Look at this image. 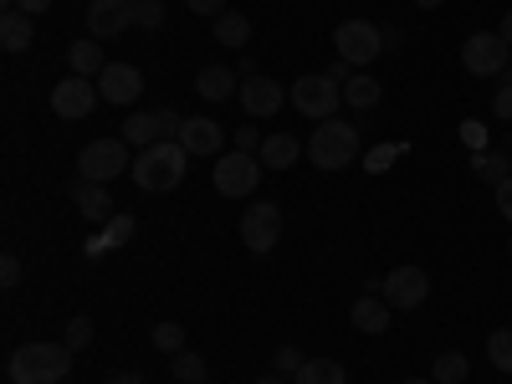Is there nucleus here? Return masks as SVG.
Masks as SVG:
<instances>
[{"mask_svg": "<svg viewBox=\"0 0 512 384\" xmlns=\"http://www.w3.org/2000/svg\"><path fill=\"white\" fill-rule=\"evenodd\" d=\"M72 200H77V210H82L88 221H113V216H118L108 185H98V180H77V185H72Z\"/></svg>", "mask_w": 512, "mask_h": 384, "instance_id": "obj_17", "label": "nucleus"}, {"mask_svg": "<svg viewBox=\"0 0 512 384\" xmlns=\"http://www.w3.org/2000/svg\"><path fill=\"white\" fill-rule=\"evenodd\" d=\"M395 154H400L395 144H379V149L369 154V169H390V164H395Z\"/></svg>", "mask_w": 512, "mask_h": 384, "instance_id": "obj_40", "label": "nucleus"}, {"mask_svg": "<svg viewBox=\"0 0 512 384\" xmlns=\"http://www.w3.org/2000/svg\"><path fill=\"white\" fill-rule=\"evenodd\" d=\"M31 16L26 11H6V16H0V47H6V52H26L31 47Z\"/></svg>", "mask_w": 512, "mask_h": 384, "instance_id": "obj_23", "label": "nucleus"}, {"mask_svg": "<svg viewBox=\"0 0 512 384\" xmlns=\"http://www.w3.org/2000/svg\"><path fill=\"white\" fill-rule=\"evenodd\" d=\"M16 282H21V262L6 251V256H0V287H16Z\"/></svg>", "mask_w": 512, "mask_h": 384, "instance_id": "obj_37", "label": "nucleus"}, {"mask_svg": "<svg viewBox=\"0 0 512 384\" xmlns=\"http://www.w3.org/2000/svg\"><path fill=\"white\" fill-rule=\"evenodd\" d=\"M497 82H502V88H512V67H507V72H502V77H497Z\"/></svg>", "mask_w": 512, "mask_h": 384, "instance_id": "obj_50", "label": "nucleus"}, {"mask_svg": "<svg viewBox=\"0 0 512 384\" xmlns=\"http://www.w3.org/2000/svg\"><path fill=\"white\" fill-rule=\"evenodd\" d=\"M497 210H502V221L512 226V175H507V180L497 185Z\"/></svg>", "mask_w": 512, "mask_h": 384, "instance_id": "obj_39", "label": "nucleus"}, {"mask_svg": "<svg viewBox=\"0 0 512 384\" xmlns=\"http://www.w3.org/2000/svg\"><path fill=\"white\" fill-rule=\"evenodd\" d=\"M492 113H497V118H512V88H502V82H497V98H492Z\"/></svg>", "mask_w": 512, "mask_h": 384, "instance_id": "obj_41", "label": "nucleus"}, {"mask_svg": "<svg viewBox=\"0 0 512 384\" xmlns=\"http://www.w3.org/2000/svg\"><path fill=\"white\" fill-rule=\"evenodd\" d=\"M195 93H200L205 103H226V98L241 93V88H236V72H231V67H200V72H195Z\"/></svg>", "mask_w": 512, "mask_h": 384, "instance_id": "obj_18", "label": "nucleus"}, {"mask_svg": "<svg viewBox=\"0 0 512 384\" xmlns=\"http://www.w3.org/2000/svg\"><path fill=\"white\" fill-rule=\"evenodd\" d=\"M292 384H349V374H344L338 359H308L303 369L292 374Z\"/></svg>", "mask_w": 512, "mask_h": 384, "instance_id": "obj_25", "label": "nucleus"}, {"mask_svg": "<svg viewBox=\"0 0 512 384\" xmlns=\"http://www.w3.org/2000/svg\"><path fill=\"white\" fill-rule=\"evenodd\" d=\"M72 354L67 344H21L6 364L11 384H62L72 374Z\"/></svg>", "mask_w": 512, "mask_h": 384, "instance_id": "obj_2", "label": "nucleus"}, {"mask_svg": "<svg viewBox=\"0 0 512 384\" xmlns=\"http://www.w3.org/2000/svg\"><path fill=\"white\" fill-rule=\"evenodd\" d=\"M236 149H241V154H251V149H262V134H256L251 123H241V128H236Z\"/></svg>", "mask_w": 512, "mask_h": 384, "instance_id": "obj_38", "label": "nucleus"}, {"mask_svg": "<svg viewBox=\"0 0 512 384\" xmlns=\"http://www.w3.org/2000/svg\"><path fill=\"white\" fill-rule=\"evenodd\" d=\"M472 169L497 190V185L512 175V149H507V154H497V149H477V154H472Z\"/></svg>", "mask_w": 512, "mask_h": 384, "instance_id": "obj_24", "label": "nucleus"}, {"mask_svg": "<svg viewBox=\"0 0 512 384\" xmlns=\"http://www.w3.org/2000/svg\"><path fill=\"white\" fill-rule=\"evenodd\" d=\"M154 349H159V354H180V349H185V323H175V318L154 323Z\"/></svg>", "mask_w": 512, "mask_h": 384, "instance_id": "obj_30", "label": "nucleus"}, {"mask_svg": "<svg viewBox=\"0 0 512 384\" xmlns=\"http://www.w3.org/2000/svg\"><path fill=\"white\" fill-rule=\"evenodd\" d=\"M303 364H308V359H303V349H292V344H287V349H277V374H297Z\"/></svg>", "mask_w": 512, "mask_h": 384, "instance_id": "obj_35", "label": "nucleus"}, {"mask_svg": "<svg viewBox=\"0 0 512 384\" xmlns=\"http://www.w3.org/2000/svg\"><path fill=\"white\" fill-rule=\"evenodd\" d=\"M415 6H420V11H436V6H446V0H415Z\"/></svg>", "mask_w": 512, "mask_h": 384, "instance_id": "obj_48", "label": "nucleus"}, {"mask_svg": "<svg viewBox=\"0 0 512 384\" xmlns=\"http://www.w3.org/2000/svg\"><path fill=\"white\" fill-rule=\"evenodd\" d=\"M308 159L318 169H349L359 159V128L349 118H323L313 123V139H308Z\"/></svg>", "mask_w": 512, "mask_h": 384, "instance_id": "obj_3", "label": "nucleus"}, {"mask_svg": "<svg viewBox=\"0 0 512 384\" xmlns=\"http://www.w3.org/2000/svg\"><path fill=\"white\" fill-rule=\"evenodd\" d=\"M98 93H103V103H118V108L139 103L144 98V72L134 62H108L103 77H98Z\"/></svg>", "mask_w": 512, "mask_h": 384, "instance_id": "obj_13", "label": "nucleus"}, {"mask_svg": "<svg viewBox=\"0 0 512 384\" xmlns=\"http://www.w3.org/2000/svg\"><path fill=\"white\" fill-rule=\"evenodd\" d=\"M210 180H216V195L226 200H246L256 195V185H262V159L256 154H216V169H210Z\"/></svg>", "mask_w": 512, "mask_h": 384, "instance_id": "obj_6", "label": "nucleus"}, {"mask_svg": "<svg viewBox=\"0 0 512 384\" xmlns=\"http://www.w3.org/2000/svg\"><path fill=\"white\" fill-rule=\"evenodd\" d=\"M287 98H292V108L303 113V118H313V123H323V118H338V108H344V88L328 77V72H303L287 88Z\"/></svg>", "mask_w": 512, "mask_h": 384, "instance_id": "obj_4", "label": "nucleus"}, {"mask_svg": "<svg viewBox=\"0 0 512 384\" xmlns=\"http://www.w3.org/2000/svg\"><path fill=\"white\" fill-rule=\"evenodd\" d=\"M241 241H246V251H256V256L277 251V241H282V210H277V200H251V205H246Z\"/></svg>", "mask_w": 512, "mask_h": 384, "instance_id": "obj_8", "label": "nucleus"}, {"mask_svg": "<svg viewBox=\"0 0 512 384\" xmlns=\"http://www.w3.org/2000/svg\"><path fill=\"white\" fill-rule=\"evenodd\" d=\"M333 47H338V57H344L349 67H369L384 52V36H379L374 21H344L333 31Z\"/></svg>", "mask_w": 512, "mask_h": 384, "instance_id": "obj_9", "label": "nucleus"}, {"mask_svg": "<svg viewBox=\"0 0 512 384\" xmlns=\"http://www.w3.org/2000/svg\"><path fill=\"white\" fill-rule=\"evenodd\" d=\"M164 0H134V26H144V31H159L164 26Z\"/></svg>", "mask_w": 512, "mask_h": 384, "instance_id": "obj_32", "label": "nucleus"}, {"mask_svg": "<svg viewBox=\"0 0 512 384\" xmlns=\"http://www.w3.org/2000/svg\"><path fill=\"white\" fill-rule=\"evenodd\" d=\"M256 384H287L282 374H262V379H256Z\"/></svg>", "mask_w": 512, "mask_h": 384, "instance_id": "obj_49", "label": "nucleus"}, {"mask_svg": "<svg viewBox=\"0 0 512 384\" xmlns=\"http://www.w3.org/2000/svg\"><path fill=\"white\" fill-rule=\"evenodd\" d=\"M512 47H507V41H502V31H472V36H466L461 41V67L466 72H472V77H502L512 62Z\"/></svg>", "mask_w": 512, "mask_h": 384, "instance_id": "obj_7", "label": "nucleus"}, {"mask_svg": "<svg viewBox=\"0 0 512 384\" xmlns=\"http://www.w3.org/2000/svg\"><path fill=\"white\" fill-rule=\"evenodd\" d=\"M185 6H190L195 16H210V21H221V16H226V0H185Z\"/></svg>", "mask_w": 512, "mask_h": 384, "instance_id": "obj_36", "label": "nucleus"}, {"mask_svg": "<svg viewBox=\"0 0 512 384\" xmlns=\"http://www.w3.org/2000/svg\"><path fill=\"white\" fill-rule=\"evenodd\" d=\"M67 67H72V77H103V67H108V57H103V41L98 36H82V41H72L67 47Z\"/></svg>", "mask_w": 512, "mask_h": 384, "instance_id": "obj_16", "label": "nucleus"}, {"mask_svg": "<svg viewBox=\"0 0 512 384\" xmlns=\"http://www.w3.org/2000/svg\"><path fill=\"white\" fill-rule=\"evenodd\" d=\"M497 31H502V41H507V47H512V11L502 16V26H497Z\"/></svg>", "mask_w": 512, "mask_h": 384, "instance_id": "obj_47", "label": "nucleus"}, {"mask_svg": "<svg viewBox=\"0 0 512 384\" xmlns=\"http://www.w3.org/2000/svg\"><path fill=\"white\" fill-rule=\"evenodd\" d=\"M169 374H175L180 384H205V374H210V364H205L200 354H190V349H180V354H169Z\"/></svg>", "mask_w": 512, "mask_h": 384, "instance_id": "obj_26", "label": "nucleus"}, {"mask_svg": "<svg viewBox=\"0 0 512 384\" xmlns=\"http://www.w3.org/2000/svg\"><path fill=\"white\" fill-rule=\"evenodd\" d=\"M108 384H144V374H113Z\"/></svg>", "mask_w": 512, "mask_h": 384, "instance_id": "obj_46", "label": "nucleus"}, {"mask_svg": "<svg viewBox=\"0 0 512 384\" xmlns=\"http://www.w3.org/2000/svg\"><path fill=\"white\" fill-rule=\"evenodd\" d=\"M256 159H262V169H292L297 159H303V144H297L292 134H267Z\"/></svg>", "mask_w": 512, "mask_h": 384, "instance_id": "obj_20", "label": "nucleus"}, {"mask_svg": "<svg viewBox=\"0 0 512 384\" xmlns=\"http://www.w3.org/2000/svg\"><path fill=\"white\" fill-rule=\"evenodd\" d=\"M354 72H359V67H349V62H344V57H338V62H333V67H328V77H333V82H338V88H344V82H349V77H354Z\"/></svg>", "mask_w": 512, "mask_h": 384, "instance_id": "obj_45", "label": "nucleus"}, {"mask_svg": "<svg viewBox=\"0 0 512 384\" xmlns=\"http://www.w3.org/2000/svg\"><path fill=\"white\" fill-rule=\"evenodd\" d=\"M216 41H221V47H246V41H251V21L241 11H226L216 21Z\"/></svg>", "mask_w": 512, "mask_h": 384, "instance_id": "obj_27", "label": "nucleus"}, {"mask_svg": "<svg viewBox=\"0 0 512 384\" xmlns=\"http://www.w3.org/2000/svg\"><path fill=\"white\" fill-rule=\"evenodd\" d=\"M180 144H185V149L200 159V154H221L226 134H221V123H216V118L195 113V118H185V128H180Z\"/></svg>", "mask_w": 512, "mask_h": 384, "instance_id": "obj_15", "label": "nucleus"}, {"mask_svg": "<svg viewBox=\"0 0 512 384\" xmlns=\"http://www.w3.org/2000/svg\"><path fill=\"white\" fill-rule=\"evenodd\" d=\"M128 236H134V216H128V210H118L113 221H103V246H128Z\"/></svg>", "mask_w": 512, "mask_h": 384, "instance_id": "obj_31", "label": "nucleus"}, {"mask_svg": "<svg viewBox=\"0 0 512 384\" xmlns=\"http://www.w3.org/2000/svg\"><path fill=\"white\" fill-rule=\"evenodd\" d=\"M390 313H395V308L384 303L379 292H364L359 303H354V313H349V318H354V328H359V333H384V328H390Z\"/></svg>", "mask_w": 512, "mask_h": 384, "instance_id": "obj_19", "label": "nucleus"}, {"mask_svg": "<svg viewBox=\"0 0 512 384\" xmlns=\"http://www.w3.org/2000/svg\"><path fill=\"white\" fill-rule=\"evenodd\" d=\"M400 384H436V379H400Z\"/></svg>", "mask_w": 512, "mask_h": 384, "instance_id": "obj_51", "label": "nucleus"}, {"mask_svg": "<svg viewBox=\"0 0 512 384\" xmlns=\"http://www.w3.org/2000/svg\"><path fill=\"white\" fill-rule=\"evenodd\" d=\"M379 98H384V88H379V77H369V72H354L344 82V108H354V113H369Z\"/></svg>", "mask_w": 512, "mask_h": 384, "instance_id": "obj_21", "label": "nucleus"}, {"mask_svg": "<svg viewBox=\"0 0 512 384\" xmlns=\"http://www.w3.org/2000/svg\"><path fill=\"white\" fill-rule=\"evenodd\" d=\"M134 26V0H93L88 6V31L98 41H113Z\"/></svg>", "mask_w": 512, "mask_h": 384, "instance_id": "obj_14", "label": "nucleus"}, {"mask_svg": "<svg viewBox=\"0 0 512 384\" xmlns=\"http://www.w3.org/2000/svg\"><path fill=\"white\" fill-rule=\"evenodd\" d=\"M62 344H67V349H88V344H93V318H82V313L67 318V338H62Z\"/></svg>", "mask_w": 512, "mask_h": 384, "instance_id": "obj_33", "label": "nucleus"}, {"mask_svg": "<svg viewBox=\"0 0 512 384\" xmlns=\"http://www.w3.org/2000/svg\"><path fill=\"white\" fill-rule=\"evenodd\" d=\"M118 139H123L128 149H149V144H159V113H128Z\"/></svg>", "mask_w": 512, "mask_h": 384, "instance_id": "obj_22", "label": "nucleus"}, {"mask_svg": "<svg viewBox=\"0 0 512 384\" xmlns=\"http://www.w3.org/2000/svg\"><path fill=\"white\" fill-rule=\"evenodd\" d=\"M98 103H103V93H98V82H93V77H62L57 88H52V113L67 118V123L88 118Z\"/></svg>", "mask_w": 512, "mask_h": 384, "instance_id": "obj_11", "label": "nucleus"}, {"mask_svg": "<svg viewBox=\"0 0 512 384\" xmlns=\"http://www.w3.org/2000/svg\"><path fill=\"white\" fill-rule=\"evenodd\" d=\"M185 169H190V149L180 139H159V144L134 154V169H128V175H134V185L144 195H169V190L185 185Z\"/></svg>", "mask_w": 512, "mask_h": 384, "instance_id": "obj_1", "label": "nucleus"}, {"mask_svg": "<svg viewBox=\"0 0 512 384\" xmlns=\"http://www.w3.org/2000/svg\"><path fill=\"white\" fill-rule=\"evenodd\" d=\"M379 36H384V52H400L405 47V31L400 26H379Z\"/></svg>", "mask_w": 512, "mask_h": 384, "instance_id": "obj_42", "label": "nucleus"}, {"mask_svg": "<svg viewBox=\"0 0 512 384\" xmlns=\"http://www.w3.org/2000/svg\"><path fill=\"white\" fill-rule=\"evenodd\" d=\"M123 169H134V154H128L123 139H93L88 149L77 154V180H98V185H113Z\"/></svg>", "mask_w": 512, "mask_h": 384, "instance_id": "obj_5", "label": "nucleus"}, {"mask_svg": "<svg viewBox=\"0 0 512 384\" xmlns=\"http://www.w3.org/2000/svg\"><path fill=\"white\" fill-rule=\"evenodd\" d=\"M466 374H472V359H466V354H441L431 364V379L436 384H466Z\"/></svg>", "mask_w": 512, "mask_h": 384, "instance_id": "obj_28", "label": "nucleus"}, {"mask_svg": "<svg viewBox=\"0 0 512 384\" xmlns=\"http://www.w3.org/2000/svg\"><path fill=\"white\" fill-rule=\"evenodd\" d=\"M461 139L472 144V149H487V128H482V123H466V128H461Z\"/></svg>", "mask_w": 512, "mask_h": 384, "instance_id": "obj_43", "label": "nucleus"}, {"mask_svg": "<svg viewBox=\"0 0 512 384\" xmlns=\"http://www.w3.org/2000/svg\"><path fill=\"white\" fill-rule=\"evenodd\" d=\"M507 256H512V236H507Z\"/></svg>", "mask_w": 512, "mask_h": 384, "instance_id": "obj_52", "label": "nucleus"}, {"mask_svg": "<svg viewBox=\"0 0 512 384\" xmlns=\"http://www.w3.org/2000/svg\"><path fill=\"white\" fill-rule=\"evenodd\" d=\"M236 98H241V113H246V118H272L282 103H292L282 82H277V77H262V72H251V77L241 82Z\"/></svg>", "mask_w": 512, "mask_h": 384, "instance_id": "obj_12", "label": "nucleus"}, {"mask_svg": "<svg viewBox=\"0 0 512 384\" xmlns=\"http://www.w3.org/2000/svg\"><path fill=\"white\" fill-rule=\"evenodd\" d=\"M180 128H185V118L175 108H159V139H180Z\"/></svg>", "mask_w": 512, "mask_h": 384, "instance_id": "obj_34", "label": "nucleus"}, {"mask_svg": "<svg viewBox=\"0 0 512 384\" xmlns=\"http://www.w3.org/2000/svg\"><path fill=\"white\" fill-rule=\"evenodd\" d=\"M379 297L390 308H420L425 297H431V277H425V267H395V272H384L379 277Z\"/></svg>", "mask_w": 512, "mask_h": 384, "instance_id": "obj_10", "label": "nucleus"}, {"mask_svg": "<svg viewBox=\"0 0 512 384\" xmlns=\"http://www.w3.org/2000/svg\"><path fill=\"white\" fill-rule=\"evenodd\" d=\"M16 11H26V16L36 21V16H47V11H52V0H16Z\"/></svg>", "mask_w": 512, "mask_h": 384, "instance_id": "obj_44", "label": "nucleus"}, {"mask_svg": "<svg viewBox=\"0 0 512 384\" xmlns=\"http://www.w3.org/2000/svg\"><path fill=\"white\" fill-rule=\"evenodd\" d=\"M487 359H492L497 374H512V328H497L487 338Z\"/></svg>", "mask_w": 512, "mask_h": 384, "instance_id": "obj_29", "label": "nucleus"}]
</instances>
